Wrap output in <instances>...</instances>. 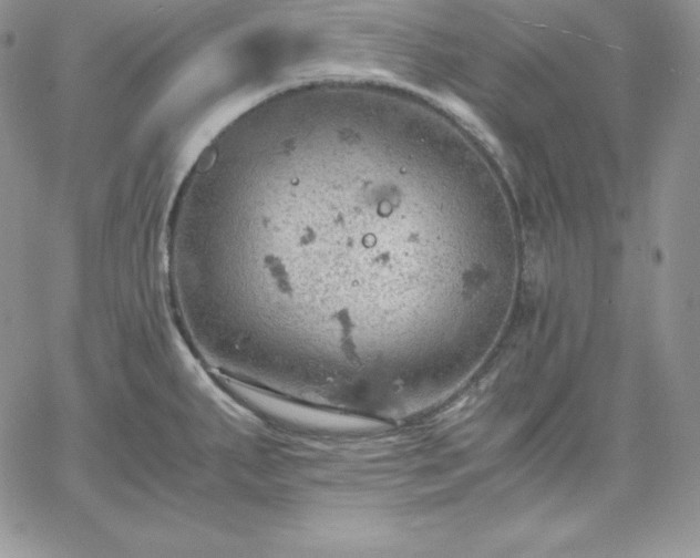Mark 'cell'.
<instances>
[{"mask_svg":"<svg viewBox=\"0 0 700 558\" xmlns=\"http://www.w3.org/2000/svg\"><path fill=\"white\" fill-rule=\"evenodd\" d=\"M243 262L271 317L350 306L394 288L430 229V194L395 124L360 111L269 113L246 130Z\"/></svg>","mask_w":700,"mask_h":558,"instance_id":"cell-1","label":"cell"}]
</instances>
